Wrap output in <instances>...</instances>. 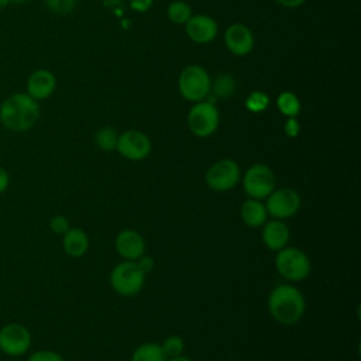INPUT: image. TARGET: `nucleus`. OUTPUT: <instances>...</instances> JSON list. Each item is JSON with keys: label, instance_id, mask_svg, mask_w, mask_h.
Segmentation results:
<instances>
[{"label": "nucleus", "instance_id": "1", "mask_svg": "<svg viewBox=\"0 0 361 361\" xmlns=\"http://www.w3.org/2000/svg\"><path fill=\"white\" fill-rule=\"evenodd\" d=\"M41 117L39 102L25 92H14L0 102V124L10 133H27Z\"/></svg>", "mask_w": 361, "mask_h": 361}, {"label": "nucleus", "instance_id": "2", "mask_svg": "<svg viewBox=\"0 0 361 361\" xmlns=\"http://www.w3.org/2000/svg\"><path fill=\"white\" fill-rule=\"evenodd\" d=\"M305 298L302 292L292 285H278L268 298V310L281 324L289 326L300 320L305 313Z\"/></svg>", "mask_w": 361, "mask_h": 361}, {"label": "nucleus", "instance_id": "3", "mask_svg": "<svg viewBox=\"0 0 361 361\" xmlns=\"http://www.w3.org/2000/svg\"><path fill=\"white\" fill-rule=\"evenodd\" d=\"M210 76L200 65H189L179 75V93L189 102H202L206 99L210 93Z\"/></svg>", "mask_w": 361, "mask_h": 361}, {"label": "nucleus", "instance_id": "4", "mask_svg": "<svg viewBox=\"0 0 361 361\" xmlns=\"http://www.w3.org/2000/svg\"><path fill=\"white\" fill-rule=\"evenodd\" d=\"M276 271L288 281L299 282L310 272V261L307 255L296 247H283L275 257Z\"/></svg>", "mask_w": 361, "mask_h": 361}, {"label": "nucleus", "instance_id": "5", "mask_svg": "<svg viewBox=\"0 0 361 361\" xmlns=\"http://www.w3.org/2000/svg\"><path fill=\"white\" fill-rule=\"evenodd\" d=\"M145 282V274L135 261H123L117 264L110 274L111 288L121 296L137 295Z\"/></svg>", "mask_w": 361, "mask_h": 361}, {"label": "nucleus", "instance_id": "6", "mask_svg": "<svg viewBox=\"0 0 361 361\" xmlns=\"http://www.w3.org/2000/svg\"><path fill=\"white\" fill-rule=\"evenodd\" d=\"M32 337L27 326L10 322L0 327V351L7 357H21L31 348Z\"/></svg>", "mask_w": 361, "mask_h": 361}, {"label": "nucleus", "instance_id": "7", "mask_svg": "<svg viewBox=\"0 0 361 361\" xmlns=\"http://www.w3.org/2000/svg\"><path fill=\"white\" fill-rule=\"evenodd\" d=\"M220 123L219 110L214 103L196 102L188 114V127L196 137L212 135Z\"/></svg>", "mask_w": 361, "mask_h": 361}, {"label": "nucleus", "instance_id": "8", "mask_svg": "<svg viewBox=\"0 0 361 361\" xmlns=\"http://www.w3.org/2000/svg\"><path fill=\"white\" fill-rule=\"evenodd\" d=\"M244 192L252 199H265L275 189V176L269 166L255 164L247 169L243 178Z\"/></svg>", "mask_w": 361, "mask_h": 361}, {"label": "nucleus", "instance_id": "9", "mask_svg": "<svg viewBox=\"0 0 361 361\" xmlns=\"http://www.w3.org/2000/svg\"><path fill=\"white\" fill-rule=\"evenodd\" d=\"M204 180L216 192L230 190L240 180V168L233 159H220L206 171Z\"/></svg>", "mask_w": 361, "mask_h": 361}, {"label": "nucleus", "instance_id": "10", "mask_svg": "<svg viewBox=\"0 0 361 361\" xmlns=\"http://www.w3.org/2000/svg\"><path fill=\"white\" fill-rule=\"evenodd\" d=\"M300 207V196L289 188L272 190L267 197V213L278 220L293 216Z\"/></svg>", "mask_w": 361, "mask_h": 361}, {"label": "nucleus", "instance_id": "11", "mask_svg": "<svg viewBox=\"0 0 361 361\" xmlns=\"http://www.w3.org/2000/svg\"><path fill=\"white\" fill-rule=\"evenodd\" d=\"M116 149L130 161H141L149 155L151 141L142 131L128 130L118 135Z\"/></svg>", "mask_w": 361, "mask_h": 361}, {"label": "nucleus", "instance_id": "12", "mask_svg": "<svg viewBox=\"0 0 361 361\" xmlns=\"http://www.w3.org/2000/svg\"><path fill=\"white\" fill-rule=\"evenodd\" d=\"M56 89V78L55 75L45 69L39 68L30 73L25 82V93L31 96L34 100L41 102L52 96Z\"/></svg>", "mask_w": 361, "mask_h": 361}, {"label": "nucleus", "instance_id": "13", "mask_svg": "<svg viewBox=\"0 0 361 361\" xmlns=\"http://www.w3.org/2000/svg\"><path fill=\"white\" fill-rule=\"evenodd\" d=\"M228 51L237 56H244L254 48V37L251 30L240 23L230 25L224 35Z\"/></svg>", "mask_w": 361, "mask_h": 361}, {"label": "nucleus", "instance_id": "14", "mask_svg": "<svg viewBox=\"0 0 361 361\" xmlns=\"http://www.w3.org/2000/svg\"><path fill=\"white\" fill-rule=\"evenodd\" d=\"M116 250L126 261H137L145 254V241L135 230L126 228L116 237Z\"/></svg>", "mask_w": 361, "mask_h": 361}, {"label": "nucleus", "instance_id": "15", "mask_svg": "<svg viewBox=\"0 0 361 361\" xmlns=\"http://www.w3.org/2000/svg\"><path fill=\"white\" fill-rule=\"evenodd\" d=\"M185 25L188 37L197 44L210 42L217 35V23L210 16H192Z\"/></svg>", "mask_w": 361, "mask_h": 361}, {"label": "nucleus", "instance_id": "16", "mask_svg": "<svg viewBox=\"0 0 361 361\" xmlns=\"http://www.w3.org/2000/svg\"><path fill=\"white\" fill-rule=\"evenodd\" d=\"M262 241L267 248L272 251H279L286 247L289 241V228L282 220L265 221L262 228Z\"/></svg>", "mask_w": 361, "mask_h": 361}, {"label": "nucleus", "instance_id": "17", "mask_svg": "<svg viewBox=\"0 0 361 361\" xmlns=\"http://www.w3.org/2000/svg\"><path fill=\"white\" fill-rule=\"evenodd\" d=\"M62 247L69 257L79 258L85 255L89 248V237L82 228L71 227L62 235Z\"/></svg>", "mask_w": 361, "mask_h": 361}, {"label": "nucleus", "instance_id": "18", "mask_svg": "<svg viewBox=\"0 0 361 361\" xmlns=\"http://www.w3.org/2000/svg\"><path fill=\"white\" fill-rule=\"evenodd\" d=\"M268 213L265 204H262L258 199H247L241 206V219L250 227L264 226L267 221Z\"/></svg>", "mask_w": 361, "mask_h": 361}, {"label": "nucleus", "instance_id": "19", "mask_svg": "<svg viewBox=\"0 0 361 361\" xmlns=\"http://www.w3.org/2000/svg\"><path fill=\"white\" fill-rule=\"evenodd\" d=\"M131 361H168L162 347L157 343H144L133 353Z\"/></svg>", "mask_w": 361, "mask_h": 361}, {"label": "nucleus", "instance_id": "20", "mask_svg": "<svg viewBox=\"0 0 361 361\" xmlns=\"http://www.w3.org/2000/svg\"><path fill=\"white\" fill-rule=\"evenodd\" d=\"M235 79L230 73L219 75L210 86V92H213L220 99H227L234 93Z\"/></svg>", "mask_w": 361, "mask_h": 361}, {"label": "nucleus", "instance_id": "21", "mask_svg": "<svg viewBox=\"0 0 361 361\" xmlns=\"http://www.w3.org/2000/svg\"><path fill=\"white\" fill-rule=\"evenodd\" d=\"M276 106L286 117H296L300 111V102L292 92H282L276 99Z\"/></svg>", "mask_w": 361, "mask_h": 361}, {"label": "nucleus", "instance_id": "22", "mask_svg": "<svg viewBox=\"0 0 361 361\" xmlns=\"http://www.w3.org/2000/svg\"><path fill=\"white\" fill-rule=\"evenodd\" d=\"M166 14L173 24L180 25V24H186L188 20L192 17V8L188 3L182 0H175L168 6Z\"/></svg>", "mask_w": 361, "mask_h": 361}, {"label": "nucleus", "instance_id": "23", "mask_svg": "<svg viewBox=\"0 0 361 361\" xmlns=\"http://www.w3.org/2000/svg\"><path fill=\"white\" fill-rule=\"evenodd\" d=\"M117 141H118V134L114 128L111 127H103V128H99L94 134V142L96 145L106 151V152H110L113 149H116L117 147Z\"/></svg>", "mask_w": 361, "mask_h": 361}, {"label": "nucleus", "instance_id": "24", "mask_svg": "<svg viewBox=\"0 0 361 361\" xmlns=\"http://www.w3.org/2000/svg\"><path fill=\"white\" fill-rule=\"evenodd\" d=\"M269 104V97L267 93L261 90H254L248 94L245 100V107L252 113H261L264 111Z\"/></svg>", "mask_w": 361, "mask_h": 361}, {"label": "nucleus", "instance_id": "25", "mask_svg": "<svg viewBox=\"0 0 361 361\" xmlns=\"http://www.w3.org/2000/svg\"><path fill=\"white\" fill-rule=\"evenodd\" d=\"M161 347H162V351L165 353V355L168 358H171V357H176V355L182 354V351L185 348V341L179 336H169L168 338H165V341L162 343Z\"/></svg>", "mask_w": 361, "mask_h": 361}, {"label": "nucleus", "instance_id": "26", "mask_svg": "<svg viewBox=\"0 0 361 361\" xmlns=\"http://www.w3.org/2000/svg\"><path fill=\"white\" fill-rule=\"evenodd\" d=\"M45 7L58 16H65L73 11L76 6V0H44Z\"/></svg>", "mask_w": 361, "mask_h": 361}, {"label": "nucleus", "instance_id": "27", "mask_svg": "<svg viewBox=\"0 0 361 361\" xmlns=\"http://www.w3.org/2000/svg\"><path fill=\"white\" fill-rule=\"evenodd\" d=\"M27 361H65L63 357L54 350H37L31 353Z\"/></svg>", "mask_w": 361, "mask_h": 361}, {"label": "nucleus", "instance_id": "28", "mask_svg": "<svg viewBox=\"0 0 361 361\" xmlns=\"http://www.w3.org/2000/svg\"><path fill=\"white\" fill-rule=\"evenodd\" d=\"M49 228L52 233L63 235L71 228V224H69L68 217H65L62 214H56L49 219Z\"/></svg>", "mask_w": 361, "mask_h": 361}, {"label": "nucleus", "instance_id": "29", "mask_svg": "<svg viewBox=\"0 0 361 361\" xmlns=\"http://www.w3.org/2000/svg\"><path fill=\"white\" fill-rule=\"evenodd\" d=\"M283 131L290 138H295L299 134L300 126H299V121L296 120V117H288V120L285 121V126H283Z\"/></svg>", "mask_w": 361, "mask_h": 361}, {"label": "nucleus", "instance_id": "30", "mask_svg": "<svg viewBox=\"0 0 361 361\" xmlns=\"http://www.w3.org/2000/svg\"><path fill=\"white\" fill-rule=\"evenodd\" d=\"M137 265H138V268L144 272V274H148V272H151L152 269H154V265H155V262H154V259L149 257V255H141L137 261Z\"/></svg>", "mask_w": 361, "mask_h": 361}, {"label": "nucleus", "instance_id": "31", "mask_svg": "<svg viewBox=\"0 0 361 361\" xmlns=\"http://www.w3.org/2000/svg\"><path fill=\"white\" fill-rule=\"evenodd\" d=\"M154 0H130V7L138 13H145L151 8Z\"/></svg>", "mask_w": 361, "mask_h": 361}, {"label": "nucleus", "instance_id": "32", "mask_svg": "<svg viewBox=\"0 0 361 361\" xmlns=\"http://www.w3.org/2000/svg\"><path fill=\"white\" fill-rule=\"evenodd\" d=\"M10 186V175L4 166L0 165V195L4 193Z\"/></svg>", "mask_w": 361, "mask_h": 361}, {"label": "nucleus", "instance_id": "33", "mask_svg": "<svg viewBox=\"0 0 361 361\" xmlns=\"http://www.w3.org/2000/svg\"><path fill=\"white\" fill-rule=\"evenodd\" d=\"M276 3L285 6V7H298L305 3V0H275Z\"/></svg>", "mask_w": 361, "mask_h": 361}, {"label": "nucleus", "instance_id": "34", "mask_svg": "<svg viewBox=\"0 0 361 361\" xmlns=\"http://www.w3.org/2000/svg\"><path fill=\"white\" fill-rule=\"evenodd\" d=\"M168 361H190L188 357H185V355H176V357H171Z\"/></svg>", "mask_w": 361, "mask_h": 361}, {"label": "nucleus", "instance_id": "35", "mask_svg": "<svg viewBox=\"0 0 361 361\" xmlns=\"http://www.w3.org/2000/svg\"><path fill=\"white\" fill-rule=\"evenodd\" d=\"M8 1H10V4H25L30 0H8Z\"/></svg>", "mask_w": 361, "mask_h": 361}, {"label": "nucleus", "instance_id": "36", "mask_svg": "<svg viewBox=\"0 0 361 361\" xmlns=\"http://www.w3.org/2000/svg\"><path fill=\"white\" fill-rule=\"evenodd\" d=\"M7 6H10V1H8V0H0V8H4V7H7Z\"/></svg>", "mask_w": 361, "mask_h": 361}]
</instances>
